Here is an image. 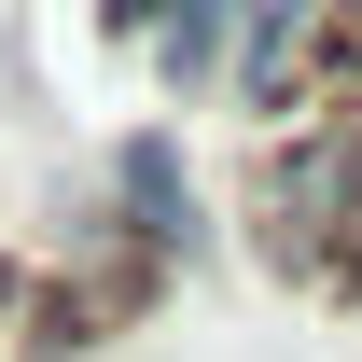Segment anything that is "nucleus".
<instances>
[{
	"label": "nucleus",
	"mask_w": 362,
	"mask_h": 362,
	"mask_svg": "<svg viewBox=\"0 0 362 362\" xmlns=\"http://www.w3.org/2000/svg\"><path fill=\"white\" fill-rule=\"evenodd\" d=\"M112 195H126V237L153 251V265L209 237V223H195V168H181V139H168V126H139L126 153H112Z\"/></svg>",
	"instance_id": "nucleus-3"
},
{
	"label": "nucleus",
	"mask_w": 362,
	"mask_h": 362,
	"mask_svg": "<svg viewBox=\"0 0 362 362\" xmlns=\"http://www.w3.org/2000/svg\"><path fill=\"white\" fill-rule=\"evenodd\" d=\"M320 14L334 0H237V98L251 112H307V70H320Z\"/></svg>",
	"instance_id": "nucleus-2"
},
{
	"label": "nucleus",
	"mask_w": 362,
	"mask_h": 362,
	"mask_svg": "<svg viewBox=\"0 0 362 362\" xmlns=\"http://www.w3.org/2000/svg\"><path fill=\"white\" fill-rule=\"evenodd\" d=\"M223 42H237V0H168V14H153V70H168V98L209 84V70H223Z\"/></svg>",
	"instance_id": "nucleus-4"
},
{
	"label": "nucleus",
	"mask_w": 362,
	"mask_h": 362,
	"mask_svg": "<svg viewBox=\"0 0 362 362\" xmlns=\"http://www.w3.org/2000/svg\"><path fill=\"white\" fill-rule=\"evenodd\" d=\"M349 237H362V139H349V112L265 126V153H251V251L279 279H334Z\"/></svg>",
	"instance_id": "nucleus-1"
}]
</instances>
